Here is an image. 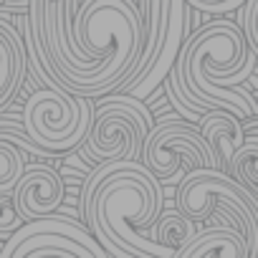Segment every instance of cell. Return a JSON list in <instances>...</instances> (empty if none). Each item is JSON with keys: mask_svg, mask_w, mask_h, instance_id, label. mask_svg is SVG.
<instances>
[{"mask_svg": "<svg viewBox=\"0 0 258 258\" xmlns=\"http://www.w3.org/2000/svg\"><path fill=\"white\" fill-rule=\"evenodd\" d=\"M255 56L250 53L243 28L233 21H213L180 46L177 61L165 76V89L177 111L195 121L203 111L223 109L240 121L258 116L253 96L235 86L250 76Z\"/></svg>", "mask_w": 258, "mask_h": 258, "instance_id": "6da1fadb", "label": "cell"}, {"mask_svg": "<svg viewBox=\"0 0 258 258\" xmlns=\"http://www.w3.org/2000/svg\"><path fill=\"white\" fill-rule=\"evenodd\" d=\"M162 182L142 162H99L81 187V213L96 243L114 258H175L145 230L162 213Z\"/></svg>", "mask_w": 258, "mask_h": 258, "instance_id": "7a4b0ae2", "label": "cell"}, {"mask_svg": "<svg viewBox=\"0 0 258 258\" xmlns=\"http://www.w3.org/2000/svg\"><path fill=\"white\" fill-rule=\"evenodd\" d=\"M145 26L132 0H84L69 53L48 46L56 86L71 96H106L140 61Z\"/></svg>", "mask_w": 258, "mask_h": 258, "instance_id": "3957f363", "label": "cell"}, {"mask_svg": "<svg viewBox=\"0 0 258 258\" xmlns=\"http://www.w3.org/2000/svg\"><path fill=\"white\" fill-rule=\"evenodd\" d=\"M175 208L192 223L218 215L243 233L248 258H258V190H250L220 170L195 167L177 182Z\"/></svg>", "mask_w": 258, "mask_h": 258, "instance_id": "277c9868", "label": "cell"}, {"mask_svg": "<svg viewBox=\"0 0 258 258\" xmlns=\"http://www.w3.org/2000/svg\"><path fill=\"white\" fill-rule=\"evenodd\" d=\"M152 129V116L140 99L121 94L94 104V121L81 142L94 162H140L142 142Z\"/></svg>", "mask_w": 258, "mask_h": 258, "instance_id": "5b68a950", "label": "cell"}, {"mask_svg": "<svg viewBox=\"0 0 258 258\" xmlns=\"http://www.w3.org/2000/svg\"><path fill=\"white\" fill-rule=\"evenodd\" d=\"M94 121V101L71 96L63 89H38L23 109L26 135L48 155L79 147Z\"/></svg>", "mask_w": 258, "mask_h": 258, "instance_id": "8992f818", "label": "cell"}, {"mask_svg": "<svg viewBox=\"0 0 258 258\" xmlns=\"http://www.w3.org/2000/svg\"><path fill=\"white\" fill-rule=\"evenodd\" d=\"M140 162L160 182H172L180 175V167L187 172L195 167L218 170V157L203 140L198 124H187L177 116L152 124L142 142Z\"/></svg>", "mask_w": 258, "mask_h": 258, "instance_id": "52a82bcc", "label": "cell"}, {"mask_svg": "<svg viewBox=\"0 0 258 258\" xmlns=\"http://www.w3.org/2000/svg\"><path fill=\"white\" fill-rule=\"evenodd\" d=\"M63 192H66L63 180L51 165H43V162L31 165L26 167L23 177L13 187L16 210L23 218V223L48 218L61 208Z\"/></svg>", "mask_w": 258, "mask_h": 258, "instance_id": "ba28073f", "label": "cell"}, {"mask_svg": "<svg viewBox=\"0 0 258 258\" xmlns=\"http://www.w3.org/2000/svg\"><path fill=\"white\" fill-rule=\"evenodd\" d=\"M198 129L203 140L210 145L213 155L218 157V170L228 175L230 170V160L235 155V150L243 145L245 140V129L243 121L223 109H213V111H203L198 119Z\"/></svg>", "mask_w": 258, "mask_h": 258, "instance_id": "9c48e42d", "label": "cell"}, {"mask_svg": "<svg viewBox=\"0 0 258 258\" xmlns=\"http://www.w3.org/2000/svg\"><path fill=\"white\" fill-rule=\"evenodd\" d=\"M26 155H48L16 121H0V192H8L26 172Z\"/></svg>", "mask_w": 258, "mask_h": 258, "instance_id": "30bf717a", "label": "cell"}, {"mask_svg": "<svg viewBox=\"0 0 258 258\" xmlns=\"http://www.w3.org/2000/svg\"><path fill=\"white\" fill-rule=\"evenodd\" d=\"M26 61L28 53L23 48L21 33L6 16H0V111L16 99L26 76Z\"/></svg>", "mask_w": 258, "mask_h": 258, "instance_id": "8fae6325", "label": "cell"}, {"mask_svg": "<svg viewBox=\"0 0 258 258\" xmlns=\"http://www.w3.org/2000/svg\"><path fill=\"white\" fill-rule=\"evenodd\" d=\"M175 258H248V243L233 225H213L198 235Z\"/></svg>", "mask_w": 258, "mask_h": 258, "instance_id": "7c38bea8", "label": "cell"}, {"mask_svg": "<svg viewBox=\"0 0 258 258\" xmlns=\"http://www.w3.org/2000/svg\"><path fill=\"white\" fill-rule=\"evenodd\" d=\"M198 235V223H192L190 218H185L180 210L172 213H160L157 223L152 225V240H157L160 245L175 248L177 253Z\"/></svg>", "mask_w": 258, "mask_h": 258, "instance_id": "4fadbf2b", "label": "cell"}, {"mask_svg": "<svg viewBox=\"0 0 258 258\" xmlns=\"http://www.w3.org/2000/svg\"><path fill=\"white\" fill-rule=\"evenodd\" d=\"M230 177H235L238 182L248 185L250 190H258V135H245L243 145L235 150L233 160H230Z\"/></svg>", "mask_w": 258, "mask_h": 258, "instance_id": "5bb4252c", "label": "cell"}, {"mask_svg": "<svg viewBox=\"0 0 258 258\" xmlns=\"http://www.w3.org/2000/svg\"><path fill=\"white\" fill-rule=\"evenodd\" d=\"M21 225H23V218L16 210L13 190L0 192V240H8Z\"/></svg>", "mask_w": 258, "mask_h": 258, "instance_id": "9a60e30c", "label": "cell"}, {"mask_svg": "<svg viewBox=\"0 0 258 258\" xmlns=\"http://www.w3.org/2000/svg\"><path fill=\"white\" fill-rule=\"evenodd\" d=\"M248 6H250V11L255 13V21H258V0H248ZM248 48H250V53L255 56V61H258V38L255 41H250L248 43Z\"/></svg>", "mask_w": 258, "mask_h": 258, "instance_id": "2e32d148", "label": "cell"}, {"mask_svg": "<svg viewBox=\"0 0 258 258\" xmlns=\"http://www.w3.org/2000/svg\"><path fill=\"white\" fill-rule=\"evenodd\" d=\"M243 129H245V135H258V116H250V119H245L243 121Z\"/></svg>", "mask_w": 258, "mask_h": 258, "instance_id": "e0dca14e", "label": "cell"}, {"mask_svg": "<svg viewBox=\"0 0 258 258\" xmlns=\"http://www.w3.org/2000/svg\"><path fill=\"white\" fill-rule=\"evenodd\" d=\"M3 3H6V0H0V6H3Z\"/></svg>", "mask_w": 258, "mask_h": 258, "instance_id": "ac0fdd59", "label": "cell"}, {"mask_svg": "<svg viewBox=\"0 0 258 258\" xmlns=\"http://www.w3.org/2000/svg\"><path fill=\"white\" fill-rule=\"evenodd\" d=\"M0 248H3V243H0Z\"/></svg>", "mask_w": 258, "mask_h": 258, "instance_id": "d6986e66", "label": "cell"}]
</instances>
